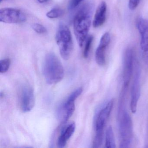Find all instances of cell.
Masks as SVG:
<instances>
[{
	"mask_svg": "<svg viewBox=\"0 0 148 148\" xmlns=\"http://www.w3.org/2000/svg\"><path fill=\"white\" fill-rule=\"evenodd\" d=\"M94 8L93 2L88 1L79 8L74 16L73 31L80 47H83L88 37Z\"/></svg>",
	"mask_w": 148,
	"mask_h": 148,
	"instance_id": "cell-1",
	"label": "cell"
},
{
	"mask_svg": "<svg viewBox=\"0 0 148 148\" xmlns=\"http://www.w3.org/2000/svg\"><path fill=\"white\" fill-rule=\"evenodd\" d=\"M43 73L46 81L49 84L59 83L64 78V70L63 65L53 53H49L46 56Z\"/></svg>",
	"mask_w": 148,
	"mask_h": 148,
	"instance_id": "cell-2",
	"label": "cell"
},
{
	"mask_svg": "<svg viewBox=\"0 0 148 148\" xmlns=\"http://www.w3.org/2000/svg\"><path fill=\"white\" fill-rule=\"evenodd\" d=\"M117 119L120 135V148L130 147L133 138V128L130 116L126 107L118 109Z\"/></svg>",
	"mask_w": 148,
	"mask_h": 148,
	"instance_id": "cell-3",
	"label": "cell"
},
{
	"mask_svg": "<svg viewBox=\"0 0 148 148\" xmlns=\"http://www.w3.org/2000/svg\"><path fill=\"white\" fill-rule=\"evenodd\" d=\"M55 38L61 57L65 60H68L72 53L73 41L71 31L67 25L64 23L60 24Z\"/></svg>",
	"mask_w": 148,
	"mask_h": 148,
	"instance_id": "cell-4",
	"label": "cell"
},
{
	"mask_svg": "<svg viewBox=\"0 0 148 148\" xmlns=\"http://www.w3.org/2000/svg\"><path fill=\"white\" fill-rule=\"evenodd\" d=\"M114 103L113 99L110 100L98 114L95 124L96 134L93 142V148H100L102 145L104 128L112 110Z\"/></svg>",
	"mask_w": 148,
	"mask_h": 148,
	"instance_id": "cell-5",
	"label": "cell"
},
{
	"mask_svg": "<svg viewBox=\"0 0 148 148\" xmlns=\"http://www.w3.org/2000/svg\"><path fill=\"white\" fill-rule=\"evenodd\" d=\"M134 75L131 88L130 107L132 112L136 113L138 103L140 96V77L141 68L140 64L135 57L134 64Z\"/></svg>",
	"mask_w": 148,
	"mask_h": 148,
	"instance_id": "cell-6",
	"label": "cell"
},
{
	"mask_svg": "<svg viewBox=\"0 0 148 148\" xmlns=\"http://www.w3.org/2000/svg\"><path fill=\"white\" fill-rule=\"evenodd\" d=\"M83 92L82 87L75 90L68 97L65 102L60 106L58 114L60 115L62 123H66L72 116L75 110V101Z\"/></svg>",
	"mask_w": 148,
	"mask_h": 148,
	"instance_id": "cell-7",
	"label": "cell"
},
{
	"mask_svg": "<svg viewBox=\"0 0 148 148\" xmlns=\"http://www.w3.org/2000/svg\"><path fill=\"white\" fill-rule=\"evenodd\" d=\"M135 54L133 49L127 48L124 54L123 59V86L129 87L131 78L134 70Z\"/></svg>",
	"mask_w": 148,
	"mask_h": 148,
	"instance_id": "cell-8",
	"label": "cell"
},
{
	"mask_svg": "<svg viewBox=\"0 0 148 148\" xmlns=\"http://www.w3.org/2000/svg\"><path fill=\"white\" fill-rule=\"evenodd\" d=\"M27 17L19 9L5 8L0 10V21L7 24H18L26 21Z\"/></svg>",
	"mask_w": 148,
	"mask_h": 148,
	"instance_id": "cell-9",
	"label": "cell"
},
{
	"mask_svg": "<svg viewBox=\"0 0 148 148\" xmlns=\"http://www.w3.org/2000/svg\"><path fill=\"white\" fill-rule=\"evenodd\" d=\"M136 26L141 36L140 47L144 60L148 64V20L143 18H138Z\"/></svg>",
	"mask_w": 148,
	"mask_h": 148,
	"instance_id": "cell-10",
	"label": "cell"
},
{
	"mask_svg": "<svg viewBox=\"0 0 148 148\" xmlns=\"http://www.w3.org/2000/svg\"><path fill=\"white\" fill-rule=\"evenodd\" d=\"M19 100L21 110L24 112L31 111L35 105L33 88L28 85H24L20 92Z\"/></svg>",
	"mask_w": 148,
	"mask_h": 148,
	"instance_id": "cell-11",
	"label": "cell"
},
{
	"mask_svg": "<svg viewBox=\"0 0 148 148\" xmlns=\"http://www.w3.org/2000/svg\"><path fill=\"white\" fill-rule=\"evenodd\" d=\"M110 41V35L106 32L100 39L99 45L95 53V59L99 65L103 66L106 63V52Z\"/></svg>",
	"mask_w": 148,
	"mask_h": 148,
	"instance_id": "cell-12",
	"label": "cell"
},
{
	"mask_svg": "<svg viewBox=\"0 0 148 148\" xmlns=\"http://www.w3.org/2000/svg\"><path fill=\"white\" fill-rule=\"evenodd\" d=\"M75 124L72 123L68 125L62 131L57 141L58 147L63 148L66 146L67 142L75 132Z\"/></svg>",
	"mask_w": 148,
	"mask_h": 148,
	"instance_id": "cell-13",
	"label": "cell"
},
{
	"mask_svg": "<svg viewBox=\"0 0 148 148\" xmlns=\"http://www.w3.org/2000/svg\"><path fill=\"white\" fill-rule=\"evenodd\" d=\"M107 6L104 1H102L98 7L94 19L92 21V25L95 28L99 27L105 22L106 19Z\"/></svg>",
	"mask_w": 148,
	"mask_h": 148,
	"instance_id": "cell-14",
	"label": "cell"
},
{
	"mask_svg": "<svg viewBox=\"0 0 148 148\" xmlns=\"http://www.w3.org/2000/svg\"><path fill=\"white\" fill-rule=\"evenodd\" d=\"M105 147L106 148H115L116 147L114 132L111 126H109L106 130Z\"/></svg>",
	"mask_w": 148,
	"mask_h": 148,
	"instance_id": "cell-15",
	"label": "cell"
},
{
	"mask_svg": "<svg viewBox=\"0 0 148 148\" xmlns=\"http://www.w3.org/2000/svg\"><path fill=\"white\" fill-rule=\"evenodd\" d=\"M64 11L61 8H55L50 10L47 13L46 16L50 19H55L60 18L64 14Z\"/></svg>",
	"mask_w": 148,
	"mask_h": 148,
	"instance_id": "cell-16",
	"label": "cell"
},
{
	"mask_svg": "<svg viewBox=\"0 0 148 148\" xmlns=\"http://www.w3.org/2000/svg\"><path fill=\"white\" fill-rule=\"evenodd\" d=\"M93 40V37L92 35L88 36L86 40L84 51V56L85 58H87L89 56Z\"/></svg>",
	"mask_w": 148,
	"mask_h": 148,
	"instance_id": "cell-17",
	"label": "cell"
},
{
	"mask_svg": "<svg viewBox=\"0 0 148 148\" xmlns=\"http://www.w3.org/2000/svg\"><path fill=\"white\" fill-rule=\"evenodd\" d=\"M11 64V61L9 59L6 58L1 60L0 61V72L4 73L7 72L9 70Z\"/></svg>",
	"mask_w": 148,
	"mask_h": 148,
	"instance_id": "cell-18",
	"label": "cell"
},
{
	"mask_svg": "<svg viewBox=\"0 0 148 148\" xmlns=\"http://www.w3.org/2000/svg\"><path fill=\"white\" fill-rule=\"evenodd\" d=\"M32 29L39 34H44L47 32L46 28L43 25L38 23H34L32 25Z\"/></svg>",
	"mask_w": 148,
	"mask_h": 148,
	"instance_id": "cell-19",
	"label": "cell"
},
{
	"mask_svg": "<svg viewBox=\"0 0 148 148\" xmlns=\"http://www.w3.org/2000/svg\"><path fill=\"white\" fill-rule=\"evenodd\" d=\"M84 1V0H70L68 3V10L72 11L76 9Z\"/></svg>",
	"mask_w": 148,
	"mask_h": 148,
	"instance_id": "cell-20",
	"label": "cell"
},
{
	"mask_svg": "<svg viewBox=\"0 0 148 148\" xmlns=\"http://www.w3.org/2000/svg\"><path fill=\"white\" fill-rule=\"evenodd\" d=\"M140 0H129V7L131 10H134L137 7Z\"/></svg>",
	"mask_w": 148,
	"mask_h": 148,
	"instance_id": "cell-21",
	"label": "cell"
},
{
	"mask_svg": "<svg viewBox=\"0 0 148 148\" xmlns=\"http://www.w3.org/2000/svg\"><path fill=\"white\" fill-rule=\"evenodd\" d=\"M39 3L40 4H44V3H46L49 2L50 0H37Z\"/></svg>",
	"mask_w": 148,
	"mask_h": 148,
	"instance_id": "cell-22",
	"label": "cell"
},
{
	"mask_svg": "<svg viewBox=\"0 0 148 148\" xmlns=\"http://www.w3.org/2000/svg\"><path fill=\"white\" fill-rule=\"evenodd\" d=\"M145 147L148 148V132H147V137H146V141H145Z\"/></svg>",
	"mask_w": 148,
	"mask_h": 148,
	"instance_id": "cell-23",
	"label": "cell"
},
{
	"mask_svg": "<svg viewBox=\"0 0 148 148\" xmlns=\"http://www.w3.org/2000/svg\"><path fill=\"white\" fill-rule=\"evenodd\" d=\"M5 1V0H0V2H1H1H2V1Z\"/></svg>",
	"mask_w": 148,
	"mask_h": 148,
	"instance_id": "cell-24",
	"label": "cell"
}]
</instances>
